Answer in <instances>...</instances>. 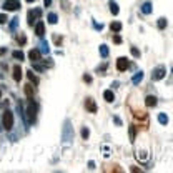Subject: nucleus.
Listing matches in <instances>:
<instances>
[{
  "instance_id": "c85d7f7f",
  "label": "nucleus",
  "mask_w": 173,
  "mask_h": 173,
  "mask_svg": "<svg viewBox=\"0 0 173 173\" xmlns=\"http://www.w3.org/2000/svg\"><path fill=\"white\" fill-rule=\"evenodd\" d=\"M7 20H9V18H7L5 13H0V25H2V23H7Z\"/></svg>"
},
{
  "instance_id": "423d86ee",
  "label": "nucleus",
  "mask_w": 173,
  "mask_h": 173,
  "mask_svg": "<svg viewBox=\"0 0 173 173\" xmlns=\"http://www.w3.org/2000/svg\"><path fill=\"white\" fill-rule=\"evenodd\" d=\"M165 75H167V70H165L163 67H158V68L153 70L152 78H153V80H162V78H165Z\"/></svg>"
},
{
  "instance_id": "9d476101",
  "label": "nucleus",
  "mask_w": 173,
  "mask_h": 173,
  "mask_svg": "<svg viewBox=\"0 0 173 173\" xmlns=\"http://www.w3.org/2000/svg\"><path fill=\"white\" fill-rule=\"evenodd\" d=\"M28 58H30L32 62H38V60H40V50H37V48L30 50V52H28Z\"/></svg>"
},
{
  "instance_id": "c756f323",
  "label": "nucleus",
  "mask_w": 173,
  "mask_h": 173,
  "mask_svg": "<svg viewBox=\"0 0 173 173\" xmlns=\"http://www.w3.org/2000/svg\"><path fill=\"white\" fill-rule=\"evenodd\" d=\"M132 55L133 57H140V50H138V48H135V47H132Z\"/></svg>"
},
{
  "instance_id": "4c0bfd02",
  "label": "nucleus",
  "mask_w": 173,
  "mask_h": 173,
  "mask_svg": "<svg viewBox=\"0 0 173 173\" xmlns=\"http://www.w3.org/2000/svg\"><path fill=\"white\" fill-rule=\"evenodd\" d=\"M43 4H45V7H48L52 4V0H43Z\"/></svg>"
},
{
  "instance_id": "1a4fd4ad",
  "label": "nucleus",
  "mask_w": 173,
  "mask_h": 173,
  "mask_svg": "<svg viewBox=\"0 0 173 173\" xmlns=\"http://www.w3.org/2000/svg\"><path fill=\"white\" fill-rule=\"evenodd\" d=\"M35 33L38 37H43L45 35V25H43V22H37L35 25Z\"/></svg>"
},
{
  "instance_id": "e433bc0d",
  "label": "nucleus",
  "mask_w": 173,
  "mask_h": 173,
  "mask_svg": "<svg viewBox=\"0 0 173 173\" xmlns=\"http://www.w3.org/2000/svg\"><path fill=\"white\" fill-rule=\"evenodd\" d=\"M88 168H92V170H93V168H95V163H93V162H88Z\"/></svg>"
},
{
  "instance_id": "412c9836",
  "label": "nucleus",
  "mask_w": 173,
  "mask_h": 173,
  "mask_svg": "<svg viewBox=\"0 0 173 173\" xmlns=\"http://www.w3.org/2000/svg\"><path fill=\"white\" fill-rule=\"evenodd\" d=\"M25 93H27V97L28 98H32L33 97V86L28 83V85H25Z\"/></svg>"
},
{
  "instance_id": "393cba45",
  "label": "nucleus",
  "mask_w": 173,
  "mask_h": 173,
  "mask_svg": "<svg viewBox=\"0 0 173 173\" xmlns=\"http://www.w3.org/2000/svg\"><path fill=\"white\" fill-rule=\"evenodd\" d=\"M90 137V130H88V128H82V138H83V140H86V138Z\"/></svg>"
},
{
  "instance_id": "0eeeda50",
  "label": "nucleus",
  "mask_w": 173,
  "mask_h": 173,
  "mask_svg": "<svg viewBox=\"0 0 173 173\" xmlns=\"http://www.w3.org/2000/svg\"><path fill=\"white\" fill-rule=\"evenodd\" d=\"M128 67H130V63H128V60L125 58V57H120V58L117 60V70L118 72H125Z\"/></svg>"
},
{
  "instance_id": "f3484780",
  "label": "nucleus",
  "mask_w": 173,
  "mask_h": 173,
  "mask_svg": "<svg viewBox=\"0 0 173 173\" xmlns=\"http://www.w3.org/2000/svg\"><path fill=\"white\" fill-rule=\"evenodd\" d=\"M40 52H42V53H48V52H50L48 42H45V40H42V42H40Z\"/></svg>"
},
{
  "instance_id": "f8f14e48",
  "label": "nucleus",
  "mask_w": 173,
  "mask_h": 173,
  "mask_svg": "<svg viewBox=\"0 0 173 173\" xmlns=\"http://www.w3.org/2000/svg\"><path fill=\"white\" fill-rule=\"evenodd\" d=\"M140 9H142V12L145 13V15H148V13H152V10H153V5L150 4V2H145V4H143V5L140 7Z\"/></svg>"
},
{
  "instance_id": "9b49d317",
  "label": "nucleus",
  "mask_w": 173,
  "mask_h": 173,
  "mask_svg": "<svg viewBox=\"0 0 173 173\" xmlns=\"http://www.w3.org/2000/svg\"><path fill=\"white\" fill-rule=\"evenodd\" d=\"M22 73H23V72H22L20 65L13 67V80H15V82H20L22 80Z\"/></svg>"
},
{
  "instance_id": "dca6fc26",
  "label": "nucleus",
  "mask_w": 173,
  "mask_h": 173,
  "mask_svg": "<svg viewBox=\"0 0 173 173\" xmlns=\"http://www.w3.org/2000/svg\"><path fill=\"white\" fill-rule=\"evenodd\" d=\"M110 30L115 32V33H118V32L122 30V23H120V22H112V25H110Z\"/></svg>"
},
{
  "instance_id": "cd10ccee",
  "label": "nucleus",
  "mask_w": 173,
  "mask_h": 173,
  "mask_svg": "<svg viewBox=\"0 0 173 173\" xmlns=\"http://www.w3.org/2000/svg\"><path fill=\"white\" fill-rule=\"evenodd\" d=\"M130 142H135V128L130 127Z\"/></svg>"
},
{
  "instance_id": "b1692460",
  "label": "nucleus",
  "mask_w": 173,
  "mask_h": 173,
  "mask_svg": "<svg viewBox=\"0 0 173 173\" xmlns=\"http://www.w3.org/2000/svg\"><path fill=\"white\" fill-rule=\"evenodd\" d=\"M27 75H28L30 82H33V83H38V78H37V77L33 75V72H32V70H28V72H27Z\"/></svg>"
},
{
  "instance_id": "4468645a",
  "label": "nucleus",
  "mask_w": 173,
  "mask_h": 173,
  "mask_svg": "<svg viewBox=\"0 0 173 173\" xmlns=\"http://www.w3.org/2000/svg\"><path fill=\"white\" fill-rule=\"evenodd\" d=\"M103 98H105V102L112 103L113 100H115V95H113L112 90H105V92H103Z\"/></svg>"
},
{
  "instance_id": "473e14b6",
  "label": "nucleus",
  "mask_w": 173,
  "mask_h": 173,
  "mask_svg": "<svg viewBox=\"0 0 173 173\" xmlns=\"http://www.w3.org/2000/svg\"><path fill=\"white\" fill-rule=\"evenodd\" d=\"M33 68H35L37 72H42V70H43V67H42V65H38V63H35V65H33Z\"/></svg>"
},
{
  "instance_id": "7ed1b4c3",
  "label": "nucleus",
  "mask_w": 173,
  "mask_h": 173,
  "mask_svg": "<svg viewBox=\"0 0 173 173\" xmlns=\"http://www.w3.org/2000/svg\"><path fill=\"white\" fill-rule=\"evenodd\" d=\"M73 140V130L70 127V122L67 120L65 122V128H63V142L65 143H70Z\"/></svg>"
},
{
  "instance_id": "2eb2a0df",
  "label": "nucleus",
  "mask_w": 173,
  "mask_h": 173,
  "mask_svg": "<svg viewBox=\"0 0 173 173\" xmlns=\"http://www.w3.org/2000/svg\"><path fill=\"white\" fill-rule=\"evenodd\" d=\"M142 80H143V72H137V73L133 75V78H132V82L135 83V85H138Z\"/></svg>"
},
{
  "instance_id": "39448f33",
  "label": "nucleus",
  "mask_w": 173,
  "mask_h": 173,
  "mask_svg": "<svg viewBox=\"0 0 173 173\" xmlns=\"http://www.w3.org/2000/svg\"><path fill=\"white\" fill-rule=\"evenodd\" d=\"M4 9H5L7 12H13V10H17V9H20V4H18L17 0H5Z\"/></svg>"
},
{
  "instance_id": "6e6552de",
  "label": "nucleus",
  "mask_w": 173,
  "mask_h": 173,
  "mask_svg": "<svg viewBox=\"0 0 173 173\" xmlns=\"http://www.w3.org/2000/svg\"><path fill=\"white\" fill-rule=\"evenodd\" d=\"M85 107H86V110H88L90 113H97V103H95L93 98H86L85 100Z\"/></svg>"
},
{
  "instance_id": "a878e982",
  "label": "nucleus",
  "mask_w": 173,
  "mask_h": 173,
  "mask_svg": "<svg viewBox=\"0 0 173 173\" xmlns=\"http://www.w3.org/2000/svg\"><path fill=\"white\" fill-rule=\"evenodd\" d=\"M17 25H18V18H12V22H10V30H15L17 28Z\"/></svg>"
},
{
  "instance_id": "6ab92c4d",
  "label": "nucleus",
  "mask_w": 173,
  "mask_h": 173,
  "mask_svg": "<svg viewBox=\"0 0 173 173\" xmlns=\"http://www.w3.org/2000/svg\"><path fill=\"white\" fill-rule=\"evenodd\" d=\"M12 57H13V58H15V60H23V58H25V55H23V52H20V50H15L13 52V53H12Z\"/></svg>"
},
{
  "instance_id": "ea45409f",
  "label": "nucleus",
  "mask_w": 173,
  "mask_h": 173,
  "mask_svg": "<svg viewBox=\"0 0 173 173\" xmlns=\"http://www.w3.org/2000/svg\"><path fill=\"white\" fill-rule=\"evenodd\" d=\"M0 95H2V92H0Z\"/></svg>"
},
{
  "instance_id": "c9c22d12",
  "label": "nucleus",
  "mask_w": 173,
  "mask_h": 173,
  "mask_svg": "<svg viewBox=\"0 0 173 173\" xmlns=\"http://www.w3.org/2000/svg\"><path fill=\"white\" fill-rule=\"evenodd\" d=\"M95 28H97V30H102L103 25H102V23H100V25H98V23H95Z\"/></svg>"
},
{
  "instance_id": "a211bd4d",
  "label": "nucleus",
  "mask_w": 173,
  "mask_h": 173,
  "mask_svg": "<svg viewBox=\"0 0 173 173\" xmlns=\"http://www.w3.org/2000/svg\"><path fill=\"white\" fill-rule=\"evenodd\" d=\"M47 20H48V23H52V25H55L57 22H58V17H57V13H48V17H47Z\"/></svg>"
},
{
  "instance_id": "72a5a7b5",
  "label": "nucleus",
  "mask_w": 173,
  "mask_h": 173,
  "mask_svg": "<svg viewBox=\"0 0 173 173\" xmlns=\"http://www.w3.org/2000/svg\"><path fill=\"white\" fill-rule=\"evenodd\" d=\"M83 80H85L86 83H90V82H92V77L90 75H83Z\"/></svg>"
},
{
  "instance_id": "5701e85b",
  "label": "nucleus",
  "mask_w": 173,
  "mask_h": 173,
  "mask_svg": "<svg viewBox=\"0 0 173 173\" xmlns=\"http://www.w3.org/2000/svg\"><path fill=\"white\" fill-rule=\"evenodd\" d=\"M158 122L162 123V125H167V123H168V117L165 115V113H160V115H158Z\"/></svg>"
},
{
  "instance_id": "f257e3e1",
  "label": "nucleus",
  "mask_w": 173,
  "mask_h": 173,
  "mask_svg": "<svg viewBox=\"0 0 173 173\" xmlns=\"http://www.w3.org/2000/svg\"><path fill=\"white\" fill-rule=\"evenodd\" d=\"M35 117H37V105L33 102H32V98H30V102H28V108H27V122L28 123H33L35 122Z\"/></svg>"
},
{
  "instance_id": "2f4dec72",
  "label": "nucleus",
  "mask_w": 173,
  "mask_h": 173,
  "mask_svg": "<svg viewBox=\"0 0 173 173\" xmlns=\"http://www.w3.org/2000/svg\"><path fill=\"white\" fill-rule=\"evenodd\" d=\"M25 42H27L25 35H20V37H18V43H22V45H23V43H25Z\"/></svg>"
},
{
  "instance_id": "20e7f679",
  "label": "nucleus",
  "mask_w": 173,
  "mask_h": 173,
  "mask_svg": "<svg viewBox=\"0 0 173 173\" xmlns=\"http://www.w3.org/2000/svg\"><path fill=\"white\" fill-rule=\"evenodd\" d=\"M27 17H28V25H33V22H37V20H38V18L42 17V10H40V9L30 10Z\"/></svg>"
},
{
  "instance_id": "58836bf2",
  "label": "nucleus",
  "mask_w": 173,
  "mask_h": 173,
  "mask_svg": "<svg viewBox=\"0 0 173 173\" xmlns=\"http://www.w3.org/2000/svg\"><path fill=\"white\" fill-rule=\"evenodd\" d=\"M27 2H28V4H32V2H35V0H27Z\"/></svg>"
},
{
  "instance_id": "7c9ffc66",
  "label": "nucleus",
  "mask_w": 173,
  "mask_h": 173,
  "mask_svg": "<svg viewBox=\"0 0 173 173\" xmlns=\"http://www.w3.org/2000/svg\"><path fill=\"white\" fill-rule=\"evenodd\" d=\"M113 42H115V43H122V37L115 35V37H113Z\"/></svg>"
},
{
  "instance_id": "ddd939ff",
  "label": "nucleus",
  "mask_w": 173,
  "mask_h": 173,
  "mask_svg": "<svg viewBox=\"0 0 173 173\" xmlns=\"http://www.w3.org/2000/svg\"><path fill=\"white\" fill-rule=\"evenodd\" d=\"M145 103H147V107H157V97H153V95H148L145 98Z\"/></svg>"
},
{
  "instance_id": "f704fd0d",
  "label": "nucleus",
  "mask_w": 173,
  "mask_h": 173,
  "mask_svg": "<svg viewBox=\"0 0 173 173\" xmlns=\"http://www.w3.org/2000/svg\"><path fill=\"white\" fill-rule=\"evenodd\" d=\"M55 42H57V43H58V45H60V43H62V37L55 35Z\"/></svg>"
},
{
  "instance_id": "4be33fe9",
  "label": "nucleus",
  "mask_w": 173,
  "mask_h": 173,
  "mask_svg": "<svg viewBox=\"0 0 173 173\" xmlns=\"http://www.w3.org/2000/svg\"><path fill=\"white\" fill-rule=\"evenodd\" d=\"M100 55H102L103 58L108 57V47L107 45H100Z\"/></svg>"
},
{
  "instance_id": "bb28decb",
  "label": "nucleus",
  "mask_w": 173,
  "mask_h": 173,
  "mask_svg": "<svg viewBox=\"0 0 173 173\" xmlns=\"http://www.w3.org/2000/svg\"><path fill=\"white\" fill-rule=\"evenodd\" d=\"M167 27V18H158V28H165Z\"/></svg>"
},
{
  "instance_id": "aec40b11",
  "label": "nucleus",
  "mask_w": 173,
  "mask_h": 173,
  "mask_svg": "<svg viewBox=\"0 0 173 173\" xmlns=\"http://www.w3.org/2000/svg\"><path fill=\"white\" fill-rule=\"evenodd\" d=\"M110 12H112L113 15H118V12H120V9H118V5L115 4V2H110Z\"/></svg>"
},
{
  "instance_id": "f03ea898",
  "label": "nucleus",
  "mask_w": 173,
  "mask_h": 173,
  "mask_svg": "<svg viewBox=\"0 0 173 173\" xmlns=\"http://www.w3.org/2000/svg\"><path fill=\"white\" fill-rule=\"evenodd\" d=\"M2 122H4L5 130H10V128L13 127V113H12L10 110H5V112H4V118H2Z\"/></svg>"
}]
</instances>
